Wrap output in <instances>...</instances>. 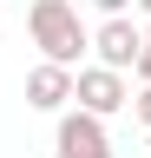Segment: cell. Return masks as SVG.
<instances>
[{"label": "cell", "instance_id": "cell-1", "mask_svg": "<svg viewBox=\"0 0 151 158\" xmlns=\"http://www.w3.org/2000/svg\"><path fill=\"white\" fill-rule=\"evenodd\" d=\"M26 27H33V46H40L46 59H59V66H79V53L92 46V33L79 27L72 0H33Z\"/></svg>", "mask_w": 151, "mask_h": 158}, {"label": "cell", "instance_id": "cell-2", "mask_svg": "<svg viewBox=\"0 0 151 158\" xmlns=\"http://www.w3.org/2000/svg\"><path fill=\"white\" fill-rule=\"evenodd\" d=\"M53 158H112V132H105V118L99 112H66L59 118V132H53Z\"/></svg>", "mask_w": 151, "mask_h": 158}, {"label": "cell", "instance_id": "cell-3", "mask_svg": "<svg viewBox=\"0 0 151 158\" xmlns=\"http://www.w3.org/2000/svg\"><path fill=\"white\" fill-rule=\"evenodd\" d=\"M72 99H79L85 112H99V118H112L118 106H131L118 66H79V73H72Z\"/></svg>", "mask_w": 151, "mask_h": 158}, {"label": "cell", "instance_id": "cell-4", "mask_svg": "<svg viewBox=\"0 0 151 158\" xmlns=\"http://www.w3.org/2000/svg\"><path fill=\"white\" fill-rule=\"evenodd\" d=\"M92 53H99V66H118V73H131V66H138V53H145V33L131 27L125 13H105V27L92 33Z\"/></svg>", "mask_w": 151, "mask_h": 158}, {"label": "cell", "instance_id": "cell-5", "mask_svg": "<svg viewBox=\"0 0 151 158\" xmlns=\"http://www.w3.org/2000/svg\"><path fill=\"white\" fill-rule=\"evenodd\" d=\"M66 99H72V66L40 59V66L26 73V106H33V112H59Z\"/></svg>", "mask_w": 151, "mask_h": 158}, {"label": "cell", "instance_id": "cell-6", "mask_svg": "<svg viewBox=\"0 0 151 158\" xmlns=\"http://www.w3.org/2000/svg\"><path fill=\"white\" fill-rule=\"evenodd\" d=\"M131 73H138L145 86H151V27H145V53H138V66H131Z\"/></svg>", "mask_w": 151, "mask_h": 158}, {"label": "cell", "instance_id": "cell-7", "mask_svg": "<svg viewBox=\"0 0 151 158\" xmlns=\"http://www.w3.org/2000/svg\"><path fill=\"white\" fill-rule=\"evenodd\" d=\"M131 112H138V118H145V132H151V86H145L138 99H131Z\"/></svg>", "mask_w": 151, "mask_h": 158}, {"label": "cell", "instance_id": "cell-8", "mask_svg": "<svg viewBox=\"0 0 151 158\" xmlns=\"http://www.w3.org/2000/svg\"><path fill=\"white\" fill-rule=\"evenodd\" d=\"M92 7H99V13H125L131 0H92Z\"/></svg>", "mask_w": 151, "mask_h": 158}, {"label": "cell", "instance_id": "cell-9", "mask_svg": "<svg viewBox=\"0 0 151 158\" xmlns=\"http://www.w3.org/2000/svg\"><path fill=\"white\" fill-rule=\"evenodd\" d=\"M131 7H145V13H151V0H131Z\"/></svg>", "mask_w": 151, "mask_h": 158}]
</instances>
